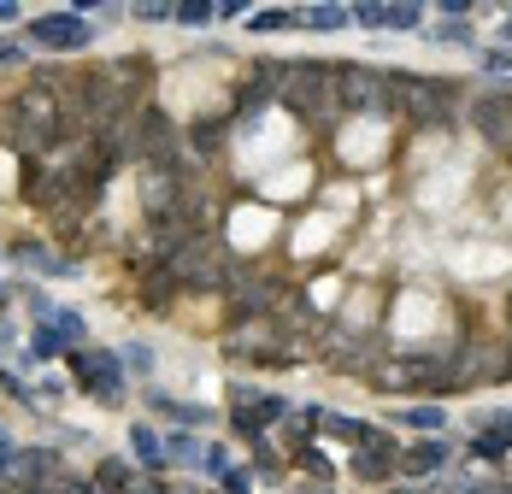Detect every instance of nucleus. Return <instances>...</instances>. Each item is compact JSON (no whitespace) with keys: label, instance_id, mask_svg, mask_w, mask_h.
Here are the masks:
<instances>
[{"label":"nucleus","instance_id":"18","mask_svg":"<svg viewBox=\"0 0 512 494\" xmlns=\"http://www.w3.org/2000/svg\"><path fill=\"white\" fill-rule=\"evenodd\" d=\"M301 24H307V30H348L354 18H348V6H312Z\"/></svg>","mask_w":512,"mask_h":494},{"label":"nucleus","instance_id":"28","mask_svg":"<svg viewBox=\"0 0 512 494\" xmlns=\"http://www.w3.org/2000/svg\"><path fill=\"white\" fill-rule=\"evenodd\" d=\"M24 59H30V53L18 48L12 36H0V65H24Z\"/></svg>","mask_w":512,"mask_h":494},{"label":"nucleus","instance_id":"6","mask_svg":"<svg viewBox=\"0 0 512 494\" xmlns=\"http://www.w3.org/2000/svg\"><path fill=\"white\" fill-rule=\"evenodd\" d=\"M354 471L365 483H383V477L395 471V442H389V436H365L359 453H354Z\"/></svg>","mask_w":512,"mask_h":494},{"label":"nucleus","instance_id":"26","mask_svg":"<svg viewBox=\"0 0 512 494\" xmlns=\"http://www.w3.org/2000/svg\"><path fill=\"white\" fill-rule=\"evenodd\" d=\"M483 71H495V77L512 71V48H489V53H483Z\"/></svg>","mask_w":512,"mask_h":494},{"label":"nucleus","instance_id":"13","mask_svg":"<svg viewBox=\"0 0 512 494\" xmlns=\"http://www.w3.org/2000/svg\"><path fill=\"white\" fill-rule=\"evenodd\" d=\"M95 489H101V494H130V489H136V483H130V465H124V459H101Z\"/></svg>","mask_w":512,"mask_h":494},{"label":"nucleus","instance_id":"19","mask_svg":"<svg viewBox=\"0 0 512 494\" xmlns=\"http://www.w3.org/2000/svg\"><path fill=\"white\" fill-rule=\"evenodd\" d=\"M53 330L65 336V347L89 342V324H83V312H71V306H59V318H53Z\"/></svg>","mask_w":512,"mask_h":494},{"label":"nucleus","instance_id":"1","mask_svg":"<svg viewBox=\"0 0 512 494\" xmlns=\"http://www.w3.org/2000/svg\"><path fill=\"white\" fill-rule=\"evenodd\" d=\"M0 136L24 153L53 148V136H59V100H48L42 89H36V95H18L0 112Z\"/></svg>","mask_w":512,"mask_h":494},{"label":"nucleus","instance_id":"34","mask_svg":"<svg viewBox=\"0 0 512 494\" xmlns=\"http://www.w3.org/2000/svg\"><path fill=\"white\" fill-rule=\"evenodd\" d=\"M6 300H12V289H6V283H0V306H6Z\"/></svg>","mask_w":512,"mask_h":494},{"label":"nucleus","instance_id":"15","mask_svg":"<svg viewBox=\"0 0 512 494\" xmlns=\"http://www.w3.org/2000/svg\"><path fill=\"white\" fill-rule=\"evenodd\" d=\"M218 18V0H177V12H171V24H189V30H201Z\"/></svg>","mask_w":512,"mask_h":494},{"label":"nucleus","instance_id":"20","mask_svg":"<svg viewBox=\"0 0 512 494\" xmlns=\"http://www.w3.org/2000/svg\"><path fill=\"white\" fill-rule=\"evenodd\" d=\"M118 359H124V371H136V377H148V371H154V347H148V342H124V347H118Z\"/></svg>","mask_w":512,"mask_h":494},{"label":"nucleus","instance_id":"2","mask_svg":"<svg viewBox=\"0 0 512 494\" xmlns=\"http://www.w3.org/2000/svg\"><path fill=\"white\" fill-rule=\"evenodd\" d=\"M77 389L95 395L101 406H124V359L106 347H83L77 353Z\"/></svg>","mask_w":512,"mask_h":494},{"label":"nucleus","instance_id":"8","mask_svg":"<svg viewBox=\"0 0 512 494\" xmlns=\"http://www.w3.org/2000/svg\"><path fill=\"white\" fill-rule=\"evenodd\" d=\"M165 465H183V471H195V465H201V471H206V447L195 442L189 430H171V436H165Z\"/></svg>","mask_w":512,"mask_h":494},{"label":"nucleus","instance_id":"35","mask_svg":"<svg viewBox=\"0 0 512 494\" xmlns=\"http://www.w3.org/2000/svg\"><path fill=\"white\" fill-rule=\"evenodd\" d=\"M30 494H59V483H53V489H30Z\"/></svg>","mask_w":512,"mask_h":494},{"label":"nucleus","instance_id":"37","mask_svg":"<svg viewBox=\"0 0 512 494\" xmlns=\"http://www.w3.org/2000/svg\"><path fill=\"white\" fill-rule=\"evenodd\" d=\"M0 436H6V430H0Z\"/></svg>","mask_w":512,"mask_h":494},{"label":"nucleus","instance_id":"31","mask_svg":"<svg viewBox=\"0 0 512 494\" xmlns=\"http://www.w3.org/2000/svg\"><path fill=\"white\" fill-rule=\"evenodd\" d=\"M0 24H18V0H0Z\"/></svg>","mask_w":512,"mask_h":494},{"label":"nucleus","instance_id":"7","mask_svg":"<svg viewBox=\"0 0 512 494\" xmlns=\"http://www.w3.org/2000/svg\"><path fill=\"white\" fill-rule=\"evenodd\" d=\"M148 406H159L165 418H177V424H189V430L212 424V406H189V400H171L165 389H148Z\"/></svg>","mask_w":512,"mask_h":494},{"label":"nucleus","instance_id":"3","mask_svg":"<svg viewBox=\"0 0 512 494\" xmlns=\"http://www.w3.org/2000/svg\"><path fill=\"white\" fill-rule=\"evenodd\" d=\"M30 42H42L53 53H77L95 42V24L89 18H77V12H42L36 24H30Z\"/></svg>","mask_w":512,"mask_h":494},{"label":"nucleus","instance_id":"17","mask_svg":"<svg viewBox=\"0 0 512 494\" xmlns=\"http://www.w3.org/2000/svg\"><path fill=\"white\" fill-rule=\"evenodd\" d=\"M59 353H65V336L53 324H36L30 330V359H59Z\"/></svg>","mask_w":512,"mask_h":494},{"label":"nucleus","instance_id":"21","mask_svg":"<svg viewBox=\"0 0 512 494\" xmlns=\"http://www.w3.org/2000/svg\"><path fill=\"white\" fill-rule=\"evenodd\" d=\"M348 18H354L359 30H383V0H354Z\"/></svg>","mask_w":512,"mask_h":494},{"label":"nucleus","instance_id":"10","mask_svg":"<svg viewBox=\"0 0 512 494\" xmlns=\"http://www.w3.org/2000/svg\"><path fill=\"white\" fill-rule=\"evenodd\" d=\"M130 453H136V459H142V465H148L154 477L165 471V442H159L148 424H136V430H130Z\"/></svg>","mask_w":512,"mask_h":494},{"label":"nucleus","instance_id":"22","mask_svg":"<svg viewBox=\"0 0 512 494\" xmlns=\"http://www.w3.org/2000/svg\"><path fill=\"white\" fill-rule=\"evenodd\" d=\"M401 424H407V430H442V406H407Z\"/></svg>","mask_w":512,"mask_h":494},{"label":"nucleus","instance_id":"36","mask_svg":"<svg viewBox=\"0 0 512 494\" xmlns=\"http://www.w3.org/2000/svg\"><path fill=\"white\" fill-rule=\"evenodd\" d=\"M395 494H418V489H395Z\"/></svg>","mask_w":512,"mask_h":494},{"label":"nucleus","instance_id":"25","mask_svg":"<svg viewBox=\"0 0 512 494\" xmlns=\"http://www.w3.org/2000/svg\"><path fill=\"white\" fill-rule=\"evenodd\" d=\"M436 36H442V42H471V18H448V24H436Z\"/></svg>","mask_w":512,"mask_h":494},{"label":"nucleus","instance_id":"16","mask_svg":"<svg viewBox=\"0 0 512 494\" xmlns=\"http://www.w3.org/2000/svg\"><path fill=\"white\" fill-rule=\"evenodd\" d=\"M442 459H448V447L424 442V447H412V453H407V471H412V477H430V471H442Z\"/></svg>","mask_w":512,"mask_h":494},{"label":"nucleus","instance_id":"27","mask_svg":"<svg viewBox=\"0 0 512 494\" xmlns=\"http://www.w3.org/2000/svg\"><path fill=\"white\" fill-rule=\"evenodd\" d=\"M218 483H224V494H248V471H236V465H230Z\"/></svg>","mask_w":512,"mask_h":494},{"label":"nucleus","instance_id":"23","mask_svg":"<svg viewBox=\"0 0 512 494\" xmlns=\"http://www.w3.org/2000/svg\"><path fill=\"white\" fill-rule=\"evenodd\" d=\"M171 12H177V0H142V6H136L142 24H171Z\"/></svg>","mask_w":512,"mask_h":494},{"label":"nucleus","instance_id":"33","mask_svg":"<svg viewBox=\"0 0 512 494\" xmlns=\"http://www.w3.org/2000/svg\"><path fill=\"white\" fill-rule=\"evenodd\" d=\"M301 494H330V483H307V489H301Z\"/></svg>","mask_w":512,"mask_h":494},{"label":"nucleus","instance_id":"11","mask_svg":"<svg viewBox=\"0 0 512 494\" xmlns=\"http://www.w3.org/2000/svg\"><path fill=\"white\" fill-rule=\"evenodd\" d=\"M507 447H512V412H501V418L489 424V436H477V442H471V453H483V459H501Z\"/></svg>","mask_w":512,"mask_h":494},{"label":"nucleus","instance_id":"30","mask_svg":"<svg viewBox=\"0 0 512 494\" xmlns=\"http://www.w3.org/2000/svg\"><path fill=\"white\" fill-rule=\"evenodd\" d=\"M65 395V377H42V400H59Z\"/></svg>","mask_w":512,"mask_h":494},{"label":"nucleus","instance_id":"4","mask_svg":"<svg viewBox=\"0 0 512 494\" xmlns=\"http://www.w3.org/2000/svg\"><path fill=\"white\" fill-rule=\"evenodd\" d=\"M336 100H342L348 112H371V106L389 100V77L371 71V65H348V71H336Z\"/></svg>","mask_w":512,"mask_h":494},{"label":"nucleus","instance_id":"24","mask_svg":"<svg viewBox=\"0 0 512 494\" xmlns=\"http://www.w3.org/2000/svg\"><path fill=\"white\" fill-rule=\"evenodd\" d=\"M289 24H301V18H289V12H259V18H254L259 36H271V30H289Z\"/></svg>","mask_w":512,"mask_h":494},{"label":"nucleus","instance_id":"29","mask_svg":"<svg viewBox=\"0 0 512 494\" xmlns=\"http://www.w3.org/2000/svg\"><path fill=\"white\" fill-rule=\"evenodd\" d=\"M12 342H18V324H12V318H0V353H12Z\"/></svg>","mask_w":512,"mask_h":494},{"label":"nucleus","instance_id":"5","mask_svg":"<svg viewBox=\"0 0 512 494\" xmlns=\"http://www.w3.org/2000/svg\"><path fill=\"white\" fill-rule=\"evenodd\" d=\"M471 124L495 142V148H507L512 153V89L507 95H483V100H471Z\"/></svg>","mask_w":512,"mask_h":494},{"label":"nucleus","instance_id":"32","mask_svg":"<svg viewBox=\"0 0 512 494\" xmlns=\"http://www.w3.org/2000/svg\"><path fill=\"white\" fill-rule=\"evenodd\" d=\"M501 36H507V48H512V12H507V18H501Z\"/></svg>","mask_w":512,"mask_h":494},{"label":"nucleus","instance_id":"9","mask_svg":"<svg viewBox=\"0 0 512 494\" xmlns=\"http://www.w3.org/2000/svg\"><path fill=\"white\" fill-rule=\"evenodd\" d=\"M12 259H18L24 271H42V277H59V271H71L59 253H48V247H36V242H18V247H12Z\"/></svg>","mask_w":512,"mask_h":494},{"label":"nucleus","instance_id":"12","mask_svg":"<svg viewBox=\"0 0 512 494\" xmlns=\"http://www.w3.org/2000/svg\"><path fill=\"white\" fill-rule=\"evenodd\" d=\"M418 24H424L418 0H383V30H418Z\"/></svg>","mask_w":512,"mask_h":494},{"label":"nucleus","instance_id":"14","mask_svg":"<svg viewBox=\"0 0 512 494\" xmlns=\"http://www.w3.org/2000/svg\"><path fill=\"white\" fill-rule=\"evenodd\" d=\"M377 389H424V365H383L377 371Z\"/></svg>","mask_w":512,"mask_h":494}]
</instances>
